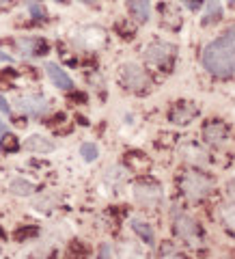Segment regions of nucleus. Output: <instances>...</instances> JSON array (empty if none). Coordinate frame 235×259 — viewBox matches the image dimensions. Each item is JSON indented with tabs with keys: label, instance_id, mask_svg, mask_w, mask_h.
Wrapping results in <instances>:
<instances>
[{
	"label": "nucleus",
	"instance_id": "obj_1",
	"mask_svg": "<svg viewBox=\"0 0 235 259\" xmlns=\"http://www.w3.org/2000/svg\"><path fill=\"white\" fill-rule=\"evenodd\" d=\"M201 63L216 78L235 76V26L205 46Z\"/></svg>",
	"mask_w": 235,
	"mask_h": 259
},
{
	"label": "nucleus",
	"instance_id": "obj_2",
	"mask_svg": "<svg viewBox=\"0 0 235 259\" xmlns=\"http://www.w3.org/2000/svg\"><path fill=\"white\" fill-rule=\"evenodd\" d=\"M212 188H214V182L209 180L205 173L190 171L181 177V190L185 192V197H190V199H203L212 192Z\"/></svg>",
	"mask_w": 235,
	"mask_h": 259
},
{
	"label": "nucleus",
	"instance_id": "obj_3",
	"mask_svg": "<svg viewBox=\"0 0 235 259\" xmlns=\"http://www.w3.org/2000/svg\"><path fill=\"white\" fill-rule=\"evenodd\" d=\"M177 48L168 41H151L145 48V61L149 65H156V67H168L175 59Z\"/></svg>",
	"mask_w": 235,
	"mask_h": 259
},
{
	"label": "nucleus",
	"instance_id": "obj_4",
	"mask_svg": "<svg viewBox=\"0 0 235 259\" xmlns=\"http://www.w3.org/2000/svg\"><path fill=\"white\" fill-rule=\"evenodd\" d=\"M173 229H175V233H177V236H179L181 240L190 242V244H197V238H199L201 229H199L197 221H194L190 214L175 209V212H173Z\"/></svg>",
	"mask_w": 235,
	"mask_h": 259
},
{
	"label": "nucleus",
	"instance_id": "obj_5",
	"mask_svg": "<svg viewBox=\"0 0 235 259\" xmlns=\"http://www.w3.org/2000/svg\"><path fill=\"white\" fill-rule=\"evenodd\" d=\"M121 82L125 84L129 91H143L149 87V76L143 67H138L136 63H125L121 67Z\"/></svg>",
	"mask_w": 235,
	"mask_h": 259
},
{
	"label": "nucleus",
	"instance_id": "obj_6",
	"mask_svg": "<svg viewBox=\"0 0 235 259\" xmlns=\"http://www.w3.org/2000/svg\"><path fill=\"white\" fill-rule=\"evenodd\" d=\"M134 197L143 207H158L162 203V199H164V194H162V188L158 184L140 182L134 186Z\"/></svg>",
	"mask_w": 235,
	"mask_h": 259
},
{
	"label": "nucleus",
	"instance_id": "obj_7",
	"mask_svg": "<svg viewBox=\"0 0 235 259\" xmlns=\"http://www.w3.org/2000/svg\"><path fill=\"white\" fill-rule=\"evenodd\" d=\"M15 104H18V110H22L24 115H28V117H41L48 112V108H50V104H48L45 97L35 95V93L20 95L18 100H15Z\"/></svg>",
	"mask_w": 235,
	"mask_h": 259
},
{
	"label": "nucleus",
	"instance_id": "obj_8",
	"mask_svg": "<svg viewBox=\"0 0 235 259\" xmlns=\"http://www.w3.org/2000/svg\"><path fill=\"white\" fill-rule=\"evenodd\" d=\"M203 139L209 145H222L229 141V125L220 119H209L203 125Z\"/></svg>",
	"mask_w": 235,
	"mask_h": 259
},
{
	"label": "nucleus",
	"instance_id": "obj_9",
	"mask_svg": "<svg viewBox=\"0 0 235 259\" xmlns=\"http://www.w3.org/2000/svg\"><path fill=\"white\" fill-rule=\"evenodd\" d=\"M199 115V108L192 102H177L168 112V121L175 125H185Z\"/></svg>",
	"mask_w": 235,
	"mask_h": 259
},
{
	"label": "nucleus",
	"instance_id": "obj_10",
	"mask_svg": "<svg viewBox=\"0 0 235 259\" xmlns=\"http://www.w3.org/2000/svg\"><path fill=\"white\" fill-rule=\"evenodd\" d=\"M45 71H48V76H50V80L54 82V87L63 89V91H69V89H74V80H71V76L61 67V65L45 63Z\"/></svg>",
	"mask_w": 235,
	"mask_h": 259
},
{
	"label": "nucleus",
	"instance_id": "obj_11",
	"mask_svg": "<svg viewBox=\"0 0 235 259\" xmlns=\"http://www.w3.org/2000/svg\"><path fill=\"white\" fill-rule=\"evenodd\" d=\"M18 48L24 56H41L48 52V44L43 39H35V37H22L18 39Z\"/></svg>",
	"mask_w": 235,
	"mask_h": 259
},
{
	"label": "nucleus",
	"instance_id": "obj_12",
	"mask_svg": "<svg viewBox=\"0 0 235 259\" xmlns=\"http://www.w3.org/2000/svg\"><path fill=\"white\" fill-rule=\"evenodd\" d=\"M125 5H127L129 15H132L138 24L149 22V18H151V3L149 0H125Z\"/></svg>",
	"mask_w": 235,
	"mask_h": 259
},
{
	"label": "nucleus",
	"instance_id": "obj_13",
	"mask_svg": "<svg viewBox=\"0 0 235 259\" xmlns=\"http://www.w3.org/2000/svg\"><path fill=\"white\" fill-rule=\"evenodd\" d=\"M22 147L26 151H32V153H50V151L56 149V145L50 139L41 136V134H32V136H28V139L24 141Z\"/></svg>",
	"mask_w": 235,
	"mask_h": 259
},
{
	"label": "nucleus",
	"instance_id": "obj_14",
	"mask_svg": "<svg viewBox=\"0 0 235 259\" xmlns=\"http://www.w3.org/2000/svg\"><path fill=\"white\" fill-rule=\"evenodd\" d=\"M129 225H132L134 233L145 242V244H147V246H156V231H153V227L149 223L140 221V218H132Z\"/></svg>",
	"mask_w": 235,
	"mask_h": 259
},
{
	"label": "nucleus",
	"instance_id": "obj_15",
	"mask_svg": "<svg viewBox=\"0 0 235 259\" xmlns=\"http://www.w3.org/2000/svg\"><path fill=\"white\" fill-rule=\"evenodd\" d=\"M80 39H86V48L88 50H97L100 46H104V41H106V35H104L102 28L97 26H88L82 30V35H80Z\"/></svg>",
	"mask_w": 235,
	"mask_h": 259
},
{
	"label": "nucleus",
	"instance_id": "obj_16",
	"mask_svg": "<svg viewBox=\"0 0 235 259\" xmlns=\"http://www.w3.org/2000/svg\"><path fill=\"white\" fill-rule=\"evenodd\" d=\"M222 18V5L220 0H205V13H203V26H209V24H216Z\"/></svg>",
	"mask_w": 235,
	"mask_h": 259
},
{
	"label": "nucleus",
	"instance_id": "obj_17",
	"mask_svg": "<svg viewBox=\"0 0 235 259\" xmlns=\"http://www.w3.org/2000/svg\"><path fill=\"white\" fill-rule=\"evenodd\" d=\"M183 156H185V160H190V162H194V164H205V162H207V153L203 151V149H201L199 147V143H194V141H188V143H185L183 145Z\"/></svg>",
	"mask_w": 235,
	"mask_h": 259
},
{
	"label": "nucleus",
	"instance_id": "obj_18",
	"mask_svg": "<svg viewBox=\"0 0 235 259\" xmlns=\"http://www.w3.org/2000/svg\"><path fill=\"white\" fill-rule=\"evenodd\" d=\"M9 190L13 194H18V197H30V194L35 192V184L24 180V177H15V180H11V184H9Z\"/></svg>",
	"mask_w": 235,
	"mask_h": 259
},
{
	"label": "nucleus",
	"instance_id": "obj_19",
	"mask_svg": "<svg viewBox=\"0 0 235 259\" xmlns=\"http://www.w3.org/2000/svg\"><path fill=\"white\" fill-rule=\"evenodd\" d=\"M220 221H222V225L226 227V229H231V231H235V201L233 203H224V205H220Z\"/></svg>",
	"mask_w": 235,
	"mask_h": 259
},
{
	"label": "nucleus",
	"instance_id": "obj_20",
	"mask_svg": "<svg viewBox=\"0 0 235 259\" xmlns=\"http://www.w3.org/2000/svg\"><path fill=\"white\" fill-rule=\"evenodd\" d=\"M80 156H82L84 162H95L97 156H100V149H97L95 143H82L80 145Z\"/></svg>",
	"mask_w": 235,
	"mask_h": 259
},
{
	"label": "nucleus",
	"instance_id": "obj_21",
	"mask_svg": "<svg viewBox=\"0 0 235 259\" xmlns=\"http://www.w3.org/2000/svg\"><path fill=\"white\" fill-rule=\"evenodd\" d=\"M0 149H3V151H15V149H20V143L15 141L13 134L5 132L3 136H0Z\"/></svg>",
	"mask_w": 235,
	"mask_h": 259
},
{
	"label": "nucleus",
	"instance_id": "obj_22",
	"mask_svg": "<svg viewBox=\"0 0 235 259\" xmlns=\"http://www.w3.org/2000/svg\"><path fill=\"white\" fill-rule=\"evenodd\" d=\"M28 11H30V15L35 20H43L45 18V9H43V5L39 3V0H30V3H28Z\"/></svg>",
	"mask_w": 235,
	"mask_h": 259
},
{
	"label": "nucleus",
	"instance_id": "obj_23",
	"mask_svg": "<svg viewBox=\"0 0 235 259\" xmlns=\"http://www.w3.org/2000/svg\"><path fill=\"white\" fill-rule=\"evenodd\" d=\"M224 188H226V194H229V197L235 201V177H233V180H229V182H226V186H224Z\"/></svg>",
	"mask_w": 235,
	"mask_h": 259
},
{
	"label": "nucleus",
	"instance_id": "obj_24",
	"mask_svg": "<svg viewBox=\"0 0 235 259\" xmlns=\"http://www.w3.org/2000/svg\"><path fill=\"white\" fill-rule=\"evenodd\" d=\"M0 112H3V115H9V112H11V106L7 104V100L3 95H0Z\"/></svg>",
	"mask_w": 235,
	"mask_h": 259
},
{
	"label": "nucleus",
	"instance_id": "obj_25",
	"mask_svg": "<svg viewBox=\"0 0 235 259\" xmlns=\"http://www.w3.org/2000/svg\"><path fill=\"white\" fill-rule=\"evenodd\" d=\"M100 255H102V257H108V255H112V248H110L108 244H104V246H102V250H100Z\"/></svg>",
	"mask_w": 235,
	"mask_h": 259
},
{
	"label": "nucleus",
	"instance_id": "obj_26",
	"mask_svg": "<svg viewBox=\"0 0 235 259\" xmlns=\"http://www.w3.org/2000/svg\"><path fill=\"white\" fill-rule=\"evenodd\" d=\"M0 63H13V59H11V56L7 54V52L0 50Z\"/></svg>",
	"mask_w": 235,
	"mask_h": 259
},
{
	"label": "nucleus",
	"instance_id": "obj_27",
	"mask_svg": "<svg viewBox=\"0 0 235 259\" xmlns=\"http://www.w3.org/2000/svg\"><path fill=\"white\" fill-rule=\"evenodd\" d=\"M5 132H9V127H7V123H5L3 119H0V136H3Z\"/></svg>",
	"mask_w": 235,
	"mask_h": 259
},
{
	"label": "nucleus",
	"instance_id": "obj_28",
	"mask_svg": "<svg viewBox=\"0 0 235 259\" xmlns=\"http://www.w3.org/2000/svg\"><path fill=\"white\" fill-rule=\"evenodd\" d=\"M229 3H231V5H235V0H229Z\"/></svg>",
	"mask_w": 235,
	"mask_h": 259
},
{
	"label": "nucleus",
	"instance_id": "obj_29",
	"mask_svg": "<svg viewBox=\"0 0 235 259\" xmlns=\"http://www.w3.org/2000/svg\"><path fill=\"white\" fill-rule=\"evenodd\" d=\"M56 3H63V0H56Z\"/></svg>",
	"mask_w": 235,
	"mask_h": 259
}]
</instances>
